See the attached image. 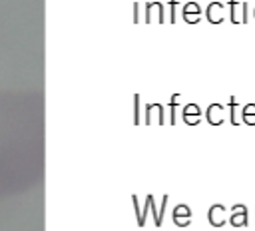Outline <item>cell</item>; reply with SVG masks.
Instances as JSON below:
<instances>
[{"mask_svg":"<svg viewBox=\"0 0 255 231\" xmlns=\"http://www.w3.org/2000/svg\"><path fill=\"white\" fill-rule=\"evenodd\" d=\"M18 98L12 94H0V193H6L18 181L16 159V108Z\"/></svg>","mask_w":255,"mask_h":231,"instance_id":"cell-1","label":"cell"},{"mask_svg":"<svg viewBox=\"0 0 255 231\" xmlns=\"http://www.w3.org/2000/svg\"><path fill=\"white\" fill-rule=\"evenodd\" d=\"M207 20L211 24H219L223 22V4L221 2H211L207 6Z\"/></svg>","mask_w":255,"mask_h":231,"instance_id":"cell-2","label":"cell"},{"mask_svg":"<svg viewBox=\"0 0 255 231\" xmlns=\"http://www.w3.org/2000/svg\"><path fill=\"white\" fill-rule=\"evenodd\" d=\"M225 207L223 205H219V203H215V205H211V209H209V223L211 225H215V227H219V225H223L225 223Z\"/></svg>","mask_w":255,"mask_h":231,"instance_id":"cell-3","label":"cell"},{"mask_svg":"<svg viewBox=\"0 0 255 231\" xmlns=\"http://www.w3.org/2000/svg\"><path fill=\"white\" fill-rule=\"evenodd\" d=\"M231 223H233V227H243L247 223V209H245V205H233V209H231Z\"/></svg>","mask_w":255,"mask_h":231,"instance_id":"cell-4","label":"cell"},{"mask_svg":"<svg viewBox=\"0 0 255 231\" xmlns=\"http://www.w3.org/2000/svg\"><path fill=\"white\" fill-rule=\"evenodd\" d=\"M199 4L197 2H187L185 4V8H183V18H185V22H189V24H195V22H199Z\"/></svg>","mask_w":255,"mask_h":231,"instance_id":"cell-5","label":"cell"},{"mask_svg":"<svg viewBox=\"0 0 255 231\" xmlns=\"http://www.w3.org/2000/svg\"><path fill=\"white\" fill-rule=\"evenodd\" d=\"M173 219H175V223H179V225H187L189 221H191V209L187 207V205H177L175 209H173Z\"/></svg>","mask_w":255,"mask_h":231,"instance_id":"cell-6","label":"cell"},{"mask_svg":"<svg viewBox=\"0 0 255 231\" xmlns=\"http://www.w3.org/2000/svg\"><path fill=\"white\" fill-rule=\"evenodd\" d=\"M207 121L213 123V125H219L223 121V106L219 104H211L207 108Z\"/></svg>","mask_w":255,"mask_h":231,"instance_id":"cell-7","label":"cell"},{"mask_svg":"<svg viewBox=\"0 0 255 231\" xmlns=\"http://www.w3.org/2000/svg\"><path fill=\"white\" fill-rule=\"evenodd\" d=\"M183 119H185L187 123H191V125L199 123V119H201V112H199V108H197L195 104L185 106V110H183Z\"/></svg>","mask_w":255,"mask_h":231,"instance_id":"cell-8","label":"cell"},{"mask_svg":"<svg viewBox=\"0 0 255 231\" xmlns=\"http://www.w3.org/2000/svg\"><path fill=\"white\" fill-rule=\"evenodd\" d=\"M229 4H231V22H245V4H241L239 6V2L237 0H229Z\"/></svg>","mask_w":255,"mask_h":231,"instance_id":"cell-9","label":"cell"},{"mask_svg":"<svg viewBox=\"0 0 255 231\" xmlns=\"http://www.w3.org/2000/svg\"><path fill=\"white\" fill-rule=\"evenodd\" d=\"M243 121L249 123V125H255V104H247L243 108Z\"/></svg>","mask_w":255,"mask_h":231,"instance_id":"cell-10","label":"cell"},{"mask_svg":"<svg viewBox=\"0 0 255 231\" xmlns=\"http://www.w3.org/2000/svg\"><path fill=\"white\" fill-rule=\"evenodd\" d=\"M171 22H175V0H171Z\"/></svg>","mask_w":255,"mask_h":231,"instance_id":"cell-11","label":"cell"},{"mask_svg":"<svg viewBox=\"0 0 255 231\" xmlns=\"http://www.w3.org/2000/svg\"><path fill=\"white\" fill-rule=\"evenodd\" d=\"M253 16H255V10H253Z\"/></svg>","mask_w":255,"mask_h":231,"instance_id":"cell-12","label":"cell"}]
</instances>
